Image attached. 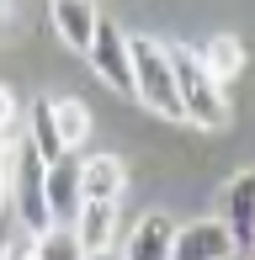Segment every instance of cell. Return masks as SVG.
<instances>
[{
    "mask_svg": "<svg viewBox=\"0 0 255 260\" xmlns=\"http://www.w3.org/2000/svg\"><path fill=\"white\" fill-rule=\"evenodd\" d=\"M32 260H85V250H80V239H75L69 223H53L48 234L32 239Z\"/></svg>",
    "mask_w": 255,
    "mask_h": 260,
    "instance_id": "15",
    "label": "cell"
},
{
    "mask_svg": "<svg viewBox=\"0 0 255 260\" xmlns=\"http://www.w3.org/2000/svg\"><path fill=\"white\" fill-rule=\"evenodd\" d=\"M128 58H133V96L165 122H186L176 90V69H170V48L160 38H128Z\"/></svg>",
    "mask_w": 255,
    "mask_h": 260,
    "instance_id": "1",
    "label": "cell"
},
{
    "mask_svg": "<svg viewBox=\"0 0 255 260\" xmlns=\"http://www.w3.org/2000/svg\"><path fill=\"white\" fill-rule=\"evenodd\" d=\"M11 207H16L21 234H32V239L53 229L48 197H43V159L27 138H16V149H11Z\"/></svg>",
    "mask_w": 255,
    "mask_h": 260,
    "instance_id": "3",
    "label": "cell"
},
{
    "mask_svg": "<svg viewBox=\"0 0 255 260\" xmlns=\"http://www.w3.org/2000/svg\"><path fill=\"white\" fill-rule=\"evenodd\" d=\"M6 202H11V154L0 159V207H6Z\"/></svg>",
    "mask_w": 255,
    "mask_h": 260,
    "instance_id": "18",
    "label": "cell"
},
{
    "mask_svg": "<svg viewBox=\"0 0 255 260\" xmlns=\"http://www.w3.org/2000/svg\"><path fill=\"white\" fill-rule=\"evenodd\" d=\"M170 260H234V239L218 218H197V223H176L170 239Z\"/></svg>",
    "mask_w": 255,
    "mask_h": 260,
    "instance_id": "6",
    "label": "cell"
},
{
    "mask_svg": "<svg viewBox=\"0 0 255 260\" xmlns=\"http://www.w3.org/2000/svg\"><path fill=\"white\" fill-rule=\"evenodd\" d=\"M53 127H59L64 149H80L90 138V106L75 96H53Z\"/></svg>",
    "mask_w": 255,
    "mask_h": 260,
    "instance_id": "14",
    "label": "cell"
},
{
    "mask_svg": "<svg viewBox=\"0 0 255 260\" xmlns=\"http://www.w3.org/2000/svg\"><path fill=\"white\" fill-rule=\"evenodd\" d=\"M122 191H128V165L117 154L80 159V197H85V202H117Z\"/></svg>",
    "mask_w": 255,
    "mask_h": 260,
    "instance_id": "8",
    "label": "cell"
},
{
    "mask_svg": "<svg viewBox=\"0 0 255 260\" xmlns=\"http://www.w3.org/2000/svg\"><path fill=\"white\" fill-rule=\"evenodd\" d=\"M85 260H122V250L112 244V250H96V255H85Z\"/></svg>",
    "mask_w": 255,
    "mask_h": 260,
    "instance_id": "20",
    "label": "cell"
},
{
    "mask_svg": "<svg viewBox=\"0 0 255 260\" xmlns=\"http://www.w3.org/2000/svg\"><path fill=\"white\" fill-rule=\"evenodd\" d=\"M11 149H16V127H0V159H6Z\"/></svg>",
    "mask_w": 255,
    "mask_h": 260,
    "instance_id": "19",
    "label": "cell"
},
{
    "mask_svg": "<svg viewBox=\"0 0 255 260\" xmlns=\"http://www.w3.org/2000/svg\"><path fill=\"white\" fill-rule=\"evenodd\" d=\"M43 197H48L53 223H75V218H80L85 197H80V159H75V149H69L64 159L43 165Z\"/></svg>",
    "mask_w": 255,
    "mask_h": 260,
    "instance_id": "7",
    "label": "cell"
},
{
    "mask_svg": "<svg viewBox=\"0 0 255 260\" xmlns=\"http://www.w3.org/2000/svg\"><path fill=\"white\" fill-rule=\"evenodd\" d=\"M170 69H176V90H181V112H186V122L218 133V127L229 122V96H224V85L197 64L192 48H176V43H170Z\"/></svg>",
    "mask_w": 255,
    "mask_h": 260,
    "instance_id": "2",
    "label": "cell"
},
{
    "mask_svg": "<svg viewBox=\"0 0 255 260\" xmlns=\"http://www.w3.org/2000/svg\"><path fill=\"white\" fill-rule=\"evenodd\" d=\"M16 117H21L16 90H11V85H0V127H16Z\"/></svg>",
    "mask_w": 255,
    "mask_h": 260,
    "instance_id": "16",
    "label": "cell"
},
{
    "mask_svg": "<svg viewBox=\"0 0 255 260\" xmlns=\"http://www.w3.org/2000/svg\"><path fill=\"white\" fill-rule=\"evenodd\" d=\"M0 260H32V234H21V239L11 244V250L0 255Z\"/></svg>",
    "mask_w": 255,
    "mask_h": 260,
    "instance_id": "17",
    "label": "cell"
},
{
    "mask_svg": "<svg viewBox=\"0 0 255 260\" xmlns=\"http://www.w3.org/2000/svg\"><path fill=\"white\" fill-rule=\"evenodd\" d=\"M69 229H75V239H80V250H85V255L112 250V244H117V202H85Z\"/></svg>",
    "mask_w": 255,
    "mask_h": 260,
    "instance_id": "10",
    "label": "cell"
},
{
    "mask_svg": "<svg viewBox=\"0 0 255 260\" xmlns=\"http://www.w3.org/2000/svg\"><path fill=\"white\" fill-rule=\"evenodd\" d=\"M85 58L96 64V75L107 80L117 96H133V58H128V32L117 21H107V16L96 21V43H90Z\"/></svg>",
    "mask_w": 255,
    "mask_h": 260,
    "instance_id": "5",
    "label": "cell"
},
{
    "mask_svg": "<svg viewBox=\"0 0 255 260\" xmlns=\"http://www.w3.org/2000/svg\"><path fill=\"white\" fill-rule=\"evenodd\" d=\"M21 138L38 149V159H43V165H53V159H64V154H69L64 138H59V127H53V101H38V106L27 112V133H21Z\"/></svg>",
    "mask_w": 255,
    "mask_h": 260,
    "instance_id": "13",
    "label": "cell"
},
{
    "mask_svg": "<svg viewBox=\"0 0 255 260\" xmlns=\"http://www.w3.org/2000/svg\"><path fill=\"white\" fill-rule=\"evenodd\" d=\"M192 53H197V64H202L218 85H229V80L245 69V43H239L234 32H218V38H207L202 48H192Z\"/></svg>",
    "mask_w": 255,
    "mask_h": 260,
    "instance_id": "12",
    "label": "cell"
},
{
    "mask_svg": "<svg viewBox=\"0 0 255 260\" xmlns=\"http://www.w3.org/2000/svg\"><path fill=\"white\" fill-rule=\"evenodd\" d=\"M170 239H176V223L165 212H144L128 234V250L122 260H170Z\"/></svg>",
    "mask_w": 255,
    "mask_h": 260,
    "instance_id": "9",
    "label": "cell"
},
{
    "mask_svg": "<svg viewBox=\"0 0 255 260\" xmlns=\"http://www.w3.org/2000/svg\"><path fill=\"white\" fill-rule=\"evenodd\" d=\"M96 21H101V11L90 6V0H53V27H59V38L75 53H90V43H96Z\"/></svg>",
    "mask_w": 255,
    "mask_h": 260,
    "instance_id": "11",
    "label": "cell"
},
{
    "mask_svg": "<svg viewBox=\"0 0 255 260\" xmlns=\"http://www.w3.org/2000/svg\"><path fill=\"white\" fill-rule=\"evenodd\" d=\"M218 223L234 239V255H255V170H239L224 186V202H218Z\"/></svg>",
    "mask_w": 255,
    "mask_h": 260,
    "instance_id": "4",
    "label": "cell"
}]
</instances>
